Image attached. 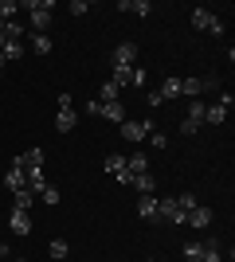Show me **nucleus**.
<instances>
[{"mask_svg": "<svg viewBox=\"0 0 235 262\" xmlns=\"http://www.w3.org/2000/svg\"><path fill=\"white\" fill-rule=\"evenodd\" d=\"M20 8H28V20H32V32H47V24H51V0H28V4H20Z\"/></svg>", "mask_w": 235, "mask_h": 262, "instance_id": "obj_1", "label": "nucleus"}, {"mask_svg": "<svg viewBox=\"0 0 235 262\" xmlns=\"http://www.w3.org/2000/svg\"><path fill=\"white\" fill-rule=\"evenodd\" d=\"M192 28H196V32L216 35V39L224 35V20H220V16H216L212 8H196V12H192Z\"/></svg>", "mask_w": 235, "mask_h": 262, "instance_id": "obj_2", "label": "nucleus"}, {"mask_svg": "<svg viewBox=\"0 0 235 262\" xmlns=\"http://www.w3.org/2000/svg\"><path fill=\"white\" fill-rule=\"evenodd\" d=\"M153 125H157L153 118H125L118 129H122V137H125L130 145H137V141H145V133L153 129Z\"/></svg>", "mask_w": 235, "mask_h": 262, "instance_id": "obj_3", "label": "nucleus"}, {"mask_svg": "<svg viewBox=\"0 0 235 262\" xmlns=\"http://www.w3.org/2000/svg\"><path fill=\"white\" fill-rule=\"evenodd\" d=\"M102 168H106L114 180H122V184H130V180H134V176H130V168H125V157H122V153H110L106 161H102Z\"/></svg>", "mask_w": 235, "mask_h": 262, "instance_id": "obj_4", "label": "nucleus"}, {"mask_svg": "<svg viewBox=\"0 0 235 262\" xmlns=\"http://www.w3.org/2000/svg\"><path fill=\"white\" fill-rule=\"evenodd\" d=\"M137 63V43H118L110 55V67H134Z\"/></svg>", "mask_w": 235, "mask_h": 262, "instance_id": "obj_5", "label": "nucleus"}, {"mask_svg": "<svg viewBox=\"0 0 235 262\" xmlns=\"http://www.w3.org/2000/svg\"><path fill=\"white\" fill-rule=\"evenodd\" d=\"M161 204V219H168V223H188V211L177 204V196L173 200H157Z\"/></svg>", "mask_w": 235, "mask_h": 262, "instance_id": "obj_6", "label": "nucleus"}, {"mask_svg": "<svg viewBox=\"0 0 235 262\" xmlns=\"http://www.w3.org/2000/svg\"><path fill=\"white\" fill-rule=\"evenodd\" d=\"M204 110H208L204 102H192V106H188V118L180 121V133H196V129H200V125H204Z\"/></svg>", "mask_w": 235, "mask_h": 262, "instance_id": "obj_7", "label": "nucleus"}, {"mask_svg": "<svg viewBox=\"0 0 235 262\" xmlns=\"http://www.w3.org/2000/svg\"><path fill=\"white\" fill-rule=\"evenodd\" d=\"M212 219H216V211H212V208L196 204V208L188 211V227H192V231H204V227H212Z\"/></svg>", "mask_w": 235, "mask_h": 262, "instance_id": "obj_8", "label": "nucleus"}, {"mask_svg": "<svg viewBox=\"0 0 235 262\" xmlns=\"http://www.w3.org/2000/svg\"><path fill=\"white\" fill-rule=\"evenodd\" d=\"M137 215L145 219V223H161V204H157V196H141L137 200Z\"/></svg>", "mask_w": 235, "mask_h": 262, "instance_id": "obj_9", "label": "nucleus"}, {"mask_svg": "<svg viewBox=\"0 0 235 262\" xmlns=\"http://www.w3.org/2000/svg\"><path fill=\"white\" fill-rule=\"evenodd\" d=\"M16 168H24V172H32V168H44V149H28V153L16 157Z\"/></svg>", "mask_w": 235, "mask_h": 262, "instance_id": "obj_10", "label": "nucleus"}, {"mask_svg": "<svg viewBox=\"0 0 235 262\" xmlns=\"http://www.w3.org/2000/svg\"><path fill=\"white\" fill-rule=\"evenodd\" d=\"M8 227L16 231V235H32V211H12Z\"/></svg>", "mask_w": 235, "mask_h": 262, "instance_id": "obj_11", "label": "nucleus"}, {"mask_svg": "<svg viewBox=\"0 0 235 262\" xmlns=\"http://www.w3.org/2000/svg\"><path fill=\"white\" fill-rule=\"evenodd\" d=\"M102 118H106V121H114V125H122V121L130 118V114H125V106H122V102H102Z\"/></svg>", "mask_w": 235, "mask_h": 262, "instance_id": "obj_12", "label": "nucleus"}, {"mask_svg": "<svg viewBox=\"0 0 235 262\" xmlns=\"http://www.w3.org/2000/svg\"><path fill=\"white\" fill-rule=\"evenodd\" d=\"M4 188H8V192H20V188H28V176H24V168H16V164H12L8 172H4Z\"/></svg>", "mask_w": 235, "mask_h": 262, "instance_id": "obj_13", "label": "nucleus"}, {"mask_svg": "<svg viewBox=\"0 0 235 262\" xmlns=\"http://www.w3.org/2000/svg\"><path fill=\"white\" fill-rule=\"evenodd\" d=\"M28 47H32L35 55H51V47H55V43H51V35H47V32H32Z\"/></svg>", "mask_w": 235, "mask_h": 262, "instance_id": "obj_14", "label": "nucleus"}, {"mask_svg": "<svg viewBox=\"0 0 235 262\" xmlns=\"http://www.w3.org/2000/svg\"><path fill=\"white\" fill-rule=\"evenodd\" d=\"M32 208H35V196L28 192V188L12 192V211H32Z\"/></svg>", "mask_w": 235, "mask_h": 262, "instance_id": "obj_15", "label": "nucleus"}, {"mask_svg": "<svg viewBox=\"0 0 235 262\" xmlns=\"http://www.w3.org/2000/svg\"><path fill=\"white\" fill-rule=\"evenodd\" d=\"M130 184L137 188V196H153V188H157V180H153V172H137Z\"/></svg>", "mask_w": 235, "mask_h": 262, "instance_id": "obj_16", "label": "nucleus"}, {"mask_svg": "<svg viewBox=\"0 0 235 262\" xmlns=\"http://www.w3.org/2000/svg\"><path fill=\"white\" fill-rule=\"evenodd\" d=\"M204 262H224V247H220V239H216V235H208V239H204Z\"/></svg>", "mask_w": 235, "mask_h": 262, "instance_id": "obj_17", "label": "nucleus"}, {"mask_svg": "<svg viewBox=\"0 0 235 262\" xmlns=\"http://www.w3.org/2000/svg\"><path fill=\"white\" fill-rule=\"evenodd\" d=\"M0 55H4V63H16V59H24V55H28V47H24L20 39H8V43L0 47Z\"/></svg>", "mask_w": 235, "mask_h": 262, "instance_id": "obj_18", "label": "nucleus"}, {"mask_svg": "<svg viewBox=\"0 0 235 262\" xmlns=\"http://www.w3.org/2000/svg\"><path fill=\"white\" fill-rule=\"evenodd\" d=\"M157 94H161V98H180V78L177 75H165V82H161V86H157Z\"/></svg>", "mask_w": 235, "mask_h": 262, "instance_id": "obj_19", "label": "nucleus"}, {"mask_svg": "<svg viewBox=\"0 0 235 262\" xmlns=\"http://www.w3.org/2000/svg\"><path fill=\"white\" fill-rule=\"evenodd\" d=\"M75 125H78V114H75V110H59V114H55V129L59 133H71Z\"/></svg>", "mask_w": 235, "mask_h": 262, "instance_id": "obj_20", "label": "nucleus"}, {"mask_svg": "<svg viewBox=\"0 0 235 262\" xmlns=\"http://www.w3.org/2000/svg\"><path fill=\"white\" fill-rule=\"evenodd\" d=\"M118 8H122V12H134V16H149V12H153V4H149V0H122Z\"/></svg>", "mask_w": 235, "mask_h": 262, "instance_id": "obj_21", "label": "nucleus"}, {"mask_svg": "<svg viewBox=\"0 0 235 262\" xmlns=\"http://www.w3.org/2000/svg\"><path fill=\"white\" fill-rule=\"evenodd\" d=\"M125 168H130V176H137V172H149V157H145V153L125 157Z\"/></svg>", "mask_w": 235, "mask_h": 262, "instance_id": "obj_22", "label": "nucleus"}, {"mask_svg": "<svg viewBox=\"0 0 235 262\" xmlns=\"http://www.w3.org/2000/svg\"><path fill=\"white\" fill-rule=\"evenodd\" d=\"M204 121H208V125H224V121H227V110L220 106V102H216V106H208V110H204Z\"/></svg>", "mask_w": 235, "mask_h": 262, "instance_id": "obj_23", "label": "nucleus"}, {"mask_svg": "<svg viewBox=\"0 0 235 262\" xmlns=\"http://www.w3.org/2000/svg\"><path fill=\"white\" fill-rule=\"evenodd\" d=\"M47 254H51V258H55V262H63V258H67V254H71V247H67V243H63V239H51V243H47Z\"/></svg>", "mask_w": 235, "mask_h": 262, "instance_id": "obj_24", "label": "nucleus"}, {"mask_svg": "<svg viewBox=\"0 0 235 262\" xmlns=\"http://www.w3.org/2000/svg\"><path fill=\"white\" fill-rule=\"evenodd\" d=\"M35 200H39V204H47V208H55V204H59L63 196H59V188H55V184H47V188H44V192H39Z\"/></svg>", "mask_w": 235, "mask_h": 262, "instance_id": "obj_25", "label": "nucleus"}, {"mask_svg": "<svg viewBox=\"0 0 235 262\" xmlns=\"http://www.w3.org/2000/svg\"><path fill=\"white\" fill-rule=\"evenodd\" d=\"M184 258L188 262H204V243H196V239L184 243Z\"/></svg>", "mask_w": 235, "mask_h": 262, "instance_id": "obj_26", "label": "nucleus"}, {"mask_svg": "<svg viewBox=\"0 0 235 262\" xmlns=\"http://www.w3.org/2000/svg\"><path fill=\"white\" fill-rule=\"evenodd\" d=\"M4 39H24V24L20 20H4Z\"/></svg>", "mask_w": 235, "mask_h": 262, "instance_id": "obj_27", "label": "nucleus"}, {"mask_svg": "<svg viewBox=\"0 0 235 262\" xmlns=\"http://www.w3.org/2000/svg\"><path fill=\"white\" fill-rule=\"evenodd\" d=\"M118 94H122V86H114L110 78H106V82H102V98L98 102H118Z\"/></svg>", "mask_w": 235, "mask_h": 262, "instance_id": "obj_28", "label": "nucleus"}, {"mask_svg": "<svg viewBox=\"0 0 235 262\" xmlns=\"http://www.w3.org/2000/svg\"><path fill=\"white\" fill-rule=\"evenodd\" d=\"M130 86L145 90V86H149V71H141V67H134V75H130Z\"/></svg>", "mask_w": 235, "mask_h": 262, "instance_id": "obj_29", "label": "nucleus"}, {"mask_svg": "<svg viewBox=\"0 0 235 262\" xmlns=\"http://www.w3.org/2000/svg\"><path fill=\"white\" fill-rule=\"evenodd\" d=\"M145 141L153 145V149H165V145H168V137H165V133H161V129H157V125H153V129L145 133Z\"/></svg>", "mask_w": 235, "mask_h": 262, "instance_id": "obj_30", "label": "nucleus"}, {"mask_svg": "<svg viewBox=\"0 0 235 262\" xmlns=\"http://www.w3.org/2000/svg\"><path fill=\"white\" fill-rule=\"evenodd\" d=\"M90 12V0H71V16H87Z\"/></svg>", "mask_w": 235, "mask_h": 262, "instance_id": "obj_31", "label": "nucleus"}, {"mask_svg": "<svg viewBox=\"0 0 235 262\" xmlns=\"http://www.w3.org/2000/svg\"><path fill=\"white\" fill-rule=\"evenodd\" d=\"M82 110H87L90 118H102V102H98V98H94V102H87V106H82Z\"/></svg>", "mask_w": 235, "mask_h": 262, "instance_id": "obj_32", "label": "nucleus"}, {"mask_svg": "<svg viewBox=\"0 0 235 262\" xmlns=\"http://www.w3.org/2000/svg\"><path fill=\"white\" fill-rule=\"evenodd\" d=\"M145 102H149V106H153V110H161V106H165V98H161L157 90H149V98H145Z\"/></svg>", "mask_w": 235, "mask_h": 262, "instance_id": "obj_33", "label": "nucleus"}, {"mask_svg": "<svg viewBox=\"0 0 235 262\" xmlns=\"http://www.w3.org/2000/svg\"><path fill=\"white\" fill-rule=\"evenodd\" d=\"M220 106H224V110L235 106V94H231V90H224V94H220Z\"/></svg>", "mask_w": 235, "mask_h": 262, "instance_id": "obj_34", "label": "nucleus"}, {"mask_svg": "<svg viewBox=\"0 0 235 262\" xmlns=\"http://www.w3.org/2000/svg\"><path fill=\"white\" fill-rule=\"evenodd\" d=\"M0 262H8V247L4 243H0Z\"/></svg>", "mask_w": 235, "mask_h": 262, "instance_id": "obj_35", "label": "nucleus"}, {"mask_svg": "<svg viewBox=\"0 0 235 262\" xmlns=\"http://www.w3.org/2000/svg\"><path fill=\"white\" fill-rule=\"evenodd\" d=\"M0 75H4V55H0Z\"/></svg>", "mask_w": 235, "mask_h": 262, "instance_id": "obj_36", "label": "nucleus"}]
</instances>
